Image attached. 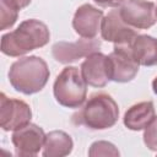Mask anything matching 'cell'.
I'll return each instance as SVG.
<instances>
[{
	"label": "cell",
	"mask_w": 157,
	"mask_h": 157,
	"mask_svg": "<svg viewBox=\"0 0 157 157\" xmlns=\"http://www.w3.org/2000/svg\"><path fill=\"white\" fill-rule=\"evenodd\" d=\"M48 27L38 20L23 21L13 32L1 38V52L10 56L23 55L49 42Z\"/></svg>",
	"instance_id": "6da1fadb"
},
{
	"label": "cell",
	"mask_w": 157,
	"mask_h": 157,
	"mask_svg": "<svg viewBox=\"0 0 157 157\" xmlns=\"http://www.w3.org/2000/svg\"><path fill=\"white\" fill-rule=\"evenodd\" d=\"M49 78L47 63L38 56H26L15 61L9 71L12 87L25 94L40 91Z\"/></svg>",
	"instance_id": "7a4b0ae2"
},
{
	"label": "cell",
	"mask_w": 157,
	"mask_h": 157,
	"mask_svg": "<svg viewBox=\"0 0 157 157\" xmlns=\"http://www.w3.org/2000/svg\"><path fill=\"white\" fill-rule=\"evenodd\" d=\"M119 117L115 101L105 93H96L90 97L83 108L72 118L75 124H83L91 129H108Z\"/></svg>",
	"instance_id": "3957f363"
},
{
	"label": "cell",
	"mask_w": 157,
	"mask_h": 157,
	"mask_svg": "<svg viewBox=\"0 0 157 157\" xmlns=\"http://www.w3.org/2000/svg\"><path fill=\"white\" fill-rule=\"evenodd\" d=\"M87 82L77 67L67 66L56 77L54 82V96L56 101L69 108L80 107L86 99Z\"/></svg>",
	"instance_id": "277c9868"
},
{
	"label": "cell",
	"mask_w": 157,
	"mask_h": 157,
	"mask_svg": "<svg viewBox=\"0 0 157 157\" xmlns=\"http://www.w3.org/2000/svg\"><path fill=\"white\" fill-rule=\"evenodd\" d=\"M109 80L115 82H128L135 77L139 71L131 44H115L114 50L107 56Z\"/></svg>",
	"instance_id": "5b68a950"
},
{
	"label": "cell",
	"mask_w": 157,
	"mask_h": 157,
	"mask_svg": "<svg viewBox=\"0 0 157 157\" xmlns=\"http://www.w3.org/2000/svg\"><path fill=\"white\" fill-rule=\"evenodd\" d=\"M31 108L20 99L0 96V125L4 130H17L27 125L31 120Z\"/></svg>",
	"instance_id": "8992f818"
},
{
	"label": "cell",
	"mask_w": 157,
	"mask_h": 157,
	"mask_svg": "<svg viewBox=\"0 0 157 157\" xmlns=\"http://www.w3.org/2000/svg\"><path fill=\"white\" fill-rule=\"evenodd\" d=\"M119 11L121 18L135 28H150L157 20L155 4L146 0H128Z\"/></svg>",
	"instance_id": "52a82bcc"
},
{
	"label": "cell",
	"mask_w": 157,
	"mask_h": 157,
	"mask_svg": "<svg viewBox=\"0 0 157 157\" xmlns=\"http://www.w3.org/2000/svg\"><path fill=\"white\" fill-rule=\"evenodd\" d=\"M102 38L115 44H131L137 37L134 27L129 26L120 16L119 10H112L101 23Z\"/></svg>",
	"instance_id": "ba28073f"
},
{
	"label": "cell",
	"mask_w": 157,
	"mask_h": 157,
	"mask_svg": "<svg viewBox=\"0 0 157 157\" xmlns=\"http://www.w3.org/2000/svg\"><path fill=\"white\" fill-rule=\"evenodd\" d=\"M101 47V42L96 38H81L77 42L67 43L59 42L53 45V56L56 61L63 64H69L76 61L82 56H88L90 54L97 52Z\"/></svg>",
	"instance_id": "9c48e42d"
},
{
	"label": "cell",
	"mask_w": 157,
	"mask_h": 157,
	"mask_svg": "<svg viewBox=\"0 0 157 157\" xmlns=\"http://www.w3.org/2000/svg\"><path fill=\"white\" fill-rule=\"evenodd\" d=\"M44 139L45 135L43 130L29 123L21 129L15 130L12 135V142L18 156H33L38 153L44 144Z\"/></svg>",
	"instance_id": "30bf717a"
},
{
	"label": "cell",
	"mask_w": 157,
	"mask_h": 157,
	"mask_svg": "<svg viewBox=\"0 0 157 157\" xmlns=\"http://www.w3.org/2000/svg\"><path fill=\"white\" fill-rule=\"evenodd\" d=\"M103 20V12L88 4L82 5L77 9L72 27L83 38H94L101 29V23Z\"/></svg>",
	"instance_id": "8fae6325"
},
{
	"label": "cell",
	"mask_w": 157,
	"mask_h": 157,
	"mask_svg": "<svg viewBox=\"0 0 157 157\" xmlns=\"http://www.w3.org/2000/svg\"><path fill=\"white\" fill-rule=\"evenodd\" d=\"M81 74L85 81L94 87H103L109 81L107 56L102 53H92L81 65Z\"/></svg>",
	"instance_id": "7c38bea8"
},
{
	"label": "cell",
	"mask_w": 157,
	"mask_h": 157,
	"mask_svg": "<svg viewBox=\"0 0 157 157\" xmlns=\"http://www.w3.org/2000/svg\"><path fill=\"white\" fill-rule=\"evenodd\" d=\"M155 118V108L152 102H141L129 108L124 115V124L130 130L145 129Z\"/></svg>",
	"instance_id": "4fadbf2b"
},
{
	"label": "cell",
	"mask_w": 157,
	"mask_h": 157,
	"mask_svg": "<svg viewBox=\"0 0 157 157\" xmlns=\"http://www.w3.org/2000/svg\"><path fill=\"white\" fill-rule=\"evenodd\" d=\"M132 54L140 65H157V39L150 36H137L131 43Z\"/></svg>",
	"instance_id": "5bb4252c"
},
{
	"label": "cell",
	"mask_w": 157,
	"mask_h": 157,
	"mask_svg": "<svg viewBox=\"0 0 157 157\" xmlns=\"http://www.w3.org/2000/svg\"><path fill=\"white\" fill-rule=\"evenodd\" d=\"M43 155L49 157H61L71 152L72 140L64 131H52L45 135L43 144Z\"/></svg>",
	"instance_id": "9a60e30c"
},
{
	"label": "cell",
	"mask_w": 157,
	"mask_h": 157,
	"mask_svg": "<svg viewBox=\"0 0 157 157\" xmlns=\"http://www.w3.org/2000/svg\"><path fill=\"white\" fill-rule=\"evenodd\" d=\"M0 2H1V7H0V28L1 29H6V28L11 27L16 22L18 10L15 9L13 6L9 5L4 0H1Z\"/></svg>",
	"instance_id": "2e32d148"
},
{
	"label": "cell",
	"mask_w": 157,
	"mask_h": 157,
	"mask_svg": "<svg viewBox=\"0 0 157 157\" xmlns=\"http://www.w3.org/2000/svg\"><path fill=\"white\" fill-rule=\"evenodd\" d=\"M144 141L150 150L157 151V117H155L152 121L145 128Z\"/></svg>",
	"instance_id": "e0dca14e"
},
{
	"label": "cell",
	"mask_w": 157,
	"mask_h": 157,
	"mask_svg": "<svg viewBox=\"0 0 157 157\" xmlns=\"http://www.w3.org/2000/svg\"><path fill=\"white\" fill-rule=\"evenodd\" d=\"M88 153H90V156H109V155L118 156L119 155L118 150H115V147L112 144L105 142V141L94 142L91 146V150Z\"/></svg>",
	"instance_id": "ac0fdd59"
},
{
	"label": "cell",
	"mask_w": 157,
	"mask_h": 157,
	"mask_svg": "<svg viewBox=\"0 0 157 157\" xmlns=\"http://www.w3.org/2000/svg\"><path fill=\"white\" fill-rule=\"evenodd\" d=\"M94 1L103 7H117L121 5L125 0H94Z\"/></svg>",
	"instance_id": "d6986e66"
},
{
	"label": "cell",
	"mask_w": 157,
	"mask_h": 157,
	"mask_svg": "<svg viewBox=\"0 0 157 157\" xmlns=\"http://www.w3.org/2000/svg\"><path fill=\"white\" fill-rule=\"evenodd\" d=\"M4 1L7 2L9 5L13 6V7L17 9V10H21V9L26 7V6L31 2V0H4Z\"/></svg>",
	"instance_id": "ffe728a7"
},
{
	"label": "cell",
	"mask_w": 157,
	"mask_h": 157,
	"mask_svg": "<svg viewBox=\"0 0 157 157\" xmlns=\"http://www.w3.org/2000/svg\"><path fill=\"white\" fill-rule=\"evenodd\" d=\"M152 88H153V92L157 94V77L153 80V82H152Z\"/></svg>",
	"instance_id": "44dd1931"
},
{
	"label": "cell",
	"mask_w": 157,
	"mask_h": 157,
	"mask_svg": "<svg viewBox=\"0 0 157 157\" xmlns=\"http://www.w3.org/2000/svg\"><path fill=\"white\" fill-rule=\"evenodd\" d=\"M156 17H157V9H156Z\"/></svg>",
	"instance_id": "7402d4cb"
}]
</instances>
